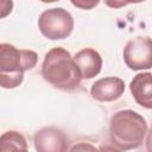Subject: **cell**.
I'll return each instance as SVG.
<instances>
[{
    "mask_svg": "<svg viewBox=\"0 0 152 152\" xmlns=\"http://www.w3.org/2000/svg\"><path fill=\"white\" fill-rule=\"evenodd\" d=\"M148 126L145 118L135 110L122 109L109 120V139L116 150H133L142 145Z\"/></svg>",
    "mask_w": 152,
    "mask_h": 152,
    "instance_id": "obj_1",
    "label": "cell"
},
{
    "mask_svg": "<svg viewBox=\"0 0 152 152\" xmlns=\"http://www.w3.org/2000/svg\"><path fill=\"white\" fill-rule=\"evenodd\" d=\"M42 76L48 83L62 90L76 89L82 80L72 56L61 46L46 52L42 64Z\"/></svg>",
    "mask_w": 152,
    "mask_h": 152,
    "instance_id": "obj_2",
    "label": "cell"
},
{
    "mask_svg": "<svg viewBox=\"0 0 152 152\" xmlns=\"http://www.w3.org/2000/svg\"><path fill=\"white\" fill-rule=\"evenodd\" d=\"M38 55L33 50L18 49L12 44H0V87L13 89L24 81V72L36 66Z\"/></svg>",
    "mask_w": 152,
    "mask_h": 152,
    "instance_id": "obj_3",
    "label": "cell"
},
{
    "mask_svg": "<svg viewBox=\"0 0 152 152\" xmlns=\"http://www.w3.org/2000/svg\"><path fill=\"white\" fill-rule=\"evenodd\" d=\"M40 33L50 40H59L69 37L74 30L72 15L62 7L49 8L38 18Z\"/></svg>",
    "mask_w": 152,
    "mask_h": 152,
    "instance_id": "obj_4",
    "label": "cell"
},
{
    "mask_svg": "<svg viewBox=\"0 0 152 152\" xmlns=\"http://www.w3.org/2000/svg\"><path fill=\"white\" fill-rule=\"evenodd\" d=\"M124 61L131 70H147L152 66V42L150 37H135L124 48Z\"/></svg>",
    "mask_w": 152,
    "mask_h": 152,
    "instance_id": "obj_5",
    "label": "cell"
},
{
    "mask_svg": "<svg viewBox=\"0 0 152 152\" xmlns=\"http://www.w3.org/2000/svg\"><path fill=\"white\" fill-rule=\"evenodd\" d=\"M34 148L39 152H64L68 151L69 139L63 131L56 127H43L33 137Z\"/></svg>",
    "mask_w": 152,
    "mask_h": 152,
    "instance_id": "obj_6",
    "label": "cell"
},
{
    "mask_svg": "<svg viewBox=\"0 0 152 152\" xmlns=\"http://www.w3.org/2000/svg\"><path fill=\"white\" fill-rule=\"evenodd\" d=\"M125 91V82L120 77L109 76L95 81L90 88V95L99 102L118 100Z\"/></svg>",
    "mask_w": 152,
    "mask_h": 152,
    "instance_id": "obj_7",
    "label": "cell"
},
{
    "mask_svg": "<svg viewBox=\"0 0 152 152\" xmlns=\"http://www.w3.org/2000/svg\"><path fill=\"white\" fill-rule=\"evenodd\" d=\"M74 63L78 70L81 78L90 80L100 74L102 69V57L93 48L80 50L74 57Z\"/></svg>",
    "mask_w": 152,
    "mask_h": 152,
    "instance_id": "obj_8",
    "label": "cell"
},
{
    "mask_svg": "<svg viewBox=\"0 0 152 152\" xmlns=\"http://www.w3.org/2000/svg\"><path fill=\"white\" fill-rule=\"evenodd\" d=\"M129 90L135 102L147 109L152 108V74H137L129 83Z\"/></svg>",
    "mask_w": 152,
    "mask_h": 152,
    "instance_id": "obj_9",
    "label": "cell"
},
{
    "mask_svg": "<svg viewBox=\"0 0 152 152\" xmlns=\"http://www.w3.org/2000/svg\"><path fill=\"white\" fill-rule=\"evenodd\" d=\"M27 142L25 137L17 131H7L0 135V152L26 151Z\"/></svg>",
    "mask_w": 152,
    "mask_h": 152,
    "instance_id": "obj_10",
    "label": "cell"
},
{
    "mask_svg": "<svg viewBox=\"0 0 152 152\" xmlns=\"http://www.w3.org/2000/svg\"><path fill=\"white\" fill-rule=\"evenodd\" d=\"M101 0H70V2L80 10H93L94 7H96L100 4Z\"/></svg>",
    "mask_w": 152,
    "mask_h": 152,
    "instance_id": "obj_11",
    "label": "cell"
},
{
    "mask_svg": "<svg viewBox=\"0 0 152 152\" xmlns=\"http://www.w3.org/2000/svg\"><path fill=\"white\" fill-rule=\"evenodd\" d=\"M145 0H103L104 5L110 8H121L131 4H139Z\"/></svg>",
    "mask_w": 152,
    "mask_h": 152,
    "instance_id": "obj_12",
    "label": "cell"
},
{
    "mask_svg": "<svg viewBox=\"0 0 152 152\" xmlns=\"http://www.w3.org/2000/svg\"><path fill=\"white\" fill-rule=\"evenodd\" d=\"M13 10V0H0V19L6 18Z\"/></svg>",
    "mask_w": 152,
    "mask_h": 152,
    "instance_id": "obj_13",
    "label": "cell"
},
{
    "mask_svg": "<svg viewBox=\"0 0 152 152\" xmlns=\"http://www.w3.org/2000/svg\"><path fill=\"white\" fill-rule=\"evenodd\" d=\"M42 2H45V4H49V2H56V1H59V0H39Z\"/></svg>",
    "mask_w": 152,
    "mask_h": 152,
    "instance_id": "obj_14",
    "label": "cell"
}]
</instances>
